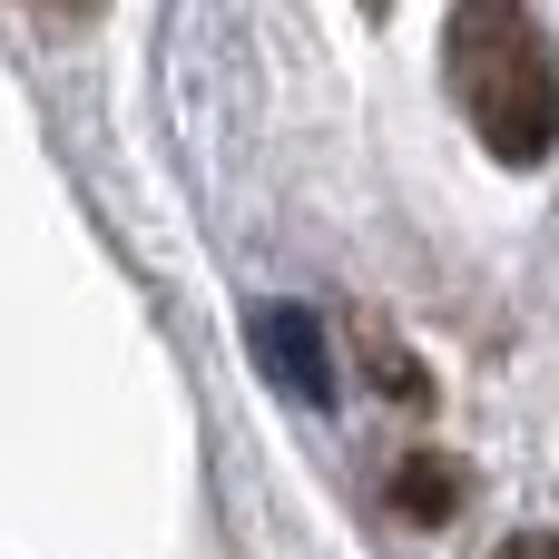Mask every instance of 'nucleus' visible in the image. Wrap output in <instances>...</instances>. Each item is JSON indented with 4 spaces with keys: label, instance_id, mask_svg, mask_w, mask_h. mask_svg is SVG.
<instances>
[{
    "label": "nucleus",
    "instance_id": "4",
    "mask_svg": "<svg viewBox=\"0 0 559 559\" xmlns=\"http://www.w3.org/2000/svg\"><path fill=\"white\" fill-rule=\"evenodd\" d=\"M491 559H559V531H521V540H501Z\"/></svg>",
    "mask_w": 559,
    "mask_h": 559
},
{
    "label": "nucleus",
    "instance_id": "3",
    "mask_svg": "<svg viewBox=\"0 0 559 559\" xmlns=\"http://www.w3.org/2000/svg\"><path fill=\"white\" fill-rule=\"evenodd\" d=\"M462 491H472V481H462V462H452V452H413V462H403V472L383 481V501H393V511H403L413 531L452 521V511H462Z\"/></svg>",
    "mask_w": 559,
    "mask_h": 559
},
{
    "label": "nucleus",
    "instance_id": "1",
    "mask_svg": "<svg viewBox=\"0 0 559 559\" xmlns=\"http://www.w3.org/2000/svg\"><path fill=\"white\" fill-rule=\"evenodd\" d=\"M442 59H452V88L501 167H540L559 147V59L550 29L521 0H462L442 20Z\"/></svg>",
    "mask_w": 559,
    "mask_h": 559
},
{
    "label": "nucleus",
    "instance_id": "2",
    "mask_svg": "<svg viewBox=\"0 0 559 559\" xmlns=\"http://www.w3.org/2000/svg\"><path fill=\"white\" fill-rule=\"evenodd\" d=\"M255 344H265V364L305 393V403H324L334 393V373H324V344H314V324L295 314V305H255Z\"/></svg>",
    "mask_w": 559,
    "mask_h": 559
}]
</instances>
